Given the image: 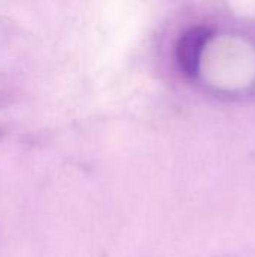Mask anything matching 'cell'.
<instances>
[{
	"mask_svg": "<svg viewBox=\"0 0 255 257\" xmlns=\"http://www.w3.org/2000/svg\"><path fill=\"white\" fill-rule=\"evenodd\" d=\"M207 39H209V32L203 27L191 29L182 36L177 47V59L180 68L186 74H194L197 71L200 56Z\"/></svg>",
	"mask_w": 255,
	"mask_h": 257,
	"instance_id": "1",
	"label": "cell"
}]
</instances>
